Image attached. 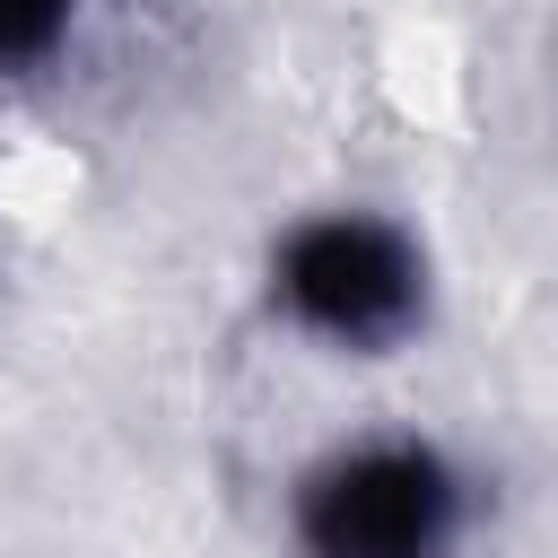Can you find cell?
<instances>
[{"label":"cell","mask_w":558,"mask_h":558,"mask_svg":"<svg viewBox=\"0 0 558 558\" xmlns=\"http://www.w3.org/2000/svg\"><path fill=\"white\" fill-rule=\"evenodd\" d=\"M78 26H87V0H0V87L52 78L78 52Z\"/></svg>","instance_id":"cell-3"},{"label":"cell","mask_w":558,"mask_h":558,"mask_svg":"<svg viewBox=\"0 0 558 558\" xmlns=\"http://www.w3.org/2000/svg\"><path fill=\"white\" fill-rule=\"evenodd\" d=\"M288 558H462L480 480L436 427H349L288 480Z\"/></svg>","instance_id":"cell-2"},{"label":"cell","mask_w":558,"mask_h":558,"mask_svg":"<svg viewBox=\"0 0 558 558\" xmlns=\"http://www.w3.org/2000/svg\"><path fill=\"white\" fill-rule=\"evenodd\" d=\"M262 314L340 366H384L436 323V244L384 201H314L262 244Z\"/></svg>","instance_id":"cell-1"}]
</instances>
